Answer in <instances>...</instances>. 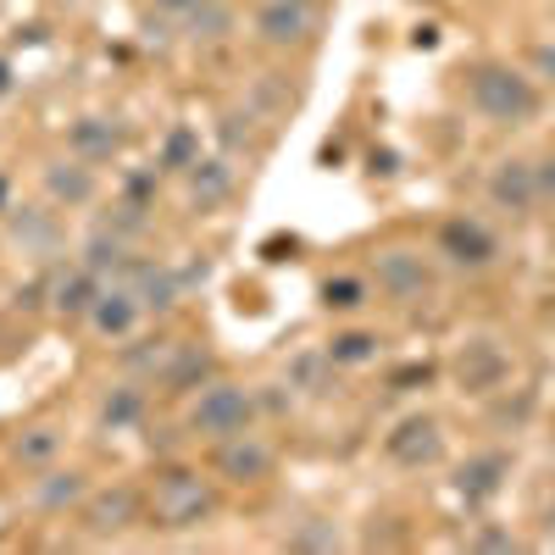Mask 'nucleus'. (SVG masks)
<instances>
[{"instance_id": "nucleus-38", "label": "nucleus", "mask_w": 555, "mask_h": 555, "mask_svg": "<svg viewBox=\"0 0 555 555\" xmlns=\"http://www.w3.org/2000/svg\"><path fill=\"white\" fill-rule=\"evenodd\" d=\"M7 211H12V178L0 172V217H7Z\"/></svg>"}, {"instance_id": "nucleus-9", "label": "nucleus", "mask_w": 555, "mask_h": 555, "mask_svg": "<svg viewBox=\"0 0 555 555\" xmlns=\"http://www.w3.org/2000/svg\"><path fill=\"white\" fill-rule=\"evenodd\" d=\"M122 284L133 289L139 306L156 311V317H167V311L183 300V278H178L167 261H156V256H133V267L122 272Z\"/></svg>"}, {"instance_id": "nucleus-32", "label": "nucleus", "mask_w": 555, "mask_h": 555, "mask_svg": "<svg viewBox=\"0 0 555 555\" xmlns=\"http://www.w3.org/2000/svg\"><path fill=\"white\" fill-rule=\"evenodd\" d=\"M250 122H256L250 112H228V117H222V128H217L222 151H250V145H256V128H250Z\"/></svg>"}, {"instance_id": "nucleus-23", "label": "nucleus", "mask_w": 555, "mask_h": 555, "mask_svg": "<svg viewBox=\"0 0 555 555\" xmlns=\"http://www.w3.org/2000/svg\"><path fill=\"white\" fill-rule=\"evenodd\" d=\"M334 366H339V361H334L328 350H300V356L289 361V373H284V378H289V389H300V395L317 400V395H328V389H334Z\"/></svg>"}, {"instance_id": "nucleus-3", "label": "nucleus", "mask_w": 555, "mask_h": 555, "mask_svg": "<svg viewBox=\"0 0 555 555\" xmlns=\"http://www.w3.org/2000/svg\"><path fill=\"white\" fill-rule=\"evenodd\" d=\"M256 389L234 384V378H211L206 389H195V405H190V434L195 439H228V434H245L256 423Z\"/></svg>"}, {"instance_id": "nucleus-6", "label": "nucleus", "mask_w": 555, "mask_h": 555, "mask_svg": "<svg viewBox=\"0 0 555 555\" xmlns=\"http://www.w3.org/2000/svg\"><path fill=\"white\" fill-rule=\"evenodd\" d=\"M39 183H44V201L62 206V211H83V206H95L101 195V178H95V162H83V156H56V162H44L39 167Z\"/></svg>"}, {"instance_id": "nucleus-15", "label": "nucleus", "mask_w": 555, "mask_h": 555, "mask_svg": "<svg viewBox=\"0 0 555 555\" xmlns=\"http://www.w3.org/2000/svg\"><path fill=\"white\" fill-rule=\"evenodd\" d=\"M89 500V478L78 473V467H44L39 478H34V505L44 517H62V512H78V505Z\"/></svg>"}, {"instance_id": "nucleus-11", "label": "nucleus", "mask_w": 555, "mask_h": 555, "mask_svg": "<svg viewBox=\"0 0 555 555\" xmlns=\"http://www.w3.org/2000/svg\"><path fill=\"white\" fill-rule=\"evenodd\" d=\"M7 228H12V245L34 261H51L62 256V222L56 211H44V206H12L7 211Z\"/></svg>"}, {"instance_id": "nucleus-4", "label": "nucleus", "mask_w": 555, "mask_h": 555, "mask_svg": "<svg viewBox=\"0 0 555 555\" xmlns=\"http://www.w3.org/2000/svg\"><path fill=\"white\" fill-rule=\"evenodd\" d=\"M322 34V0H261L256 39L267 51H300Z\"/></svg>"}, {"instance_id": "nucleus-28", "label": "nucleus", "mask_w": 555, "mask_h": 555, "mask_svg": "<svg viewBox=\"0 0 555 555\" xmlns=\"http://www.w3.org/2000/svg\"><path fill=\"white\" fill-rule=\"evenodd\" d=\"M339 544H345V533H339V522H328V517H306V522L289 533V550H311V555L339 550Z\"/></svg>"}, {"instance_id": "nucleus-40", "label": "nucleus", "mask_w": 555, "mask_h": 555, "mask_svg": "<svg viewBox=\"0 0 555 555\" xmlns=\"http://www.w3.org/2000/svg\"><path fill=\"white\" fill-rule=\"evenodd\" d=\"M56 7H78V0H56Z\"/></svg>"}, {"instance_id": "nucleus-34", "label": "nucleus", "mask_w": 555, "mask_h": 555, "mask_svg": "<svg viewBox=\"0 0 555 555\" xmlns=\"http://www.w3.org/2000/svg\"><path fill=\"white\" fill-rule=\"evenodd\" d=\"M533 183H539V201H555V156L533 162Z\"/></svg>"}, {"instance_id": "nucleus-24", "label": "nucleus", "mask_w": 555, "mask_h": 555, "mask_svg": "<svg viewBox=\"0 0 555 555\" xmlns=\"http://www.w3.org/2000/svg\"><path fill=\"white\" fill-rule=\"evenodd\" d=\"M139 416H145V395H139L133 384H117V389L101 400V428H106V434H122V428H133Z\"/></svg>"}, {"instance_id": "nucleus-2", "label": "nucleus", "mask_w": 555, "mask_h": 555, "mask_svg": "<svg viewBox=\"0 0 555 555\" xmlns=\"http://www.w3.org/2000/svg\"><path fill=\"white\" fill-rule=\"evenodd\" d=\"M467 95H473L478 117H489V122H500V128H517V122H528V117L539 112L533 78L517 73V67H505V62H483V67L473 73V83H467Z\"/></svg>"}, {"instance_id": "nucleus-31", "label": "nucleus", "mask_w": 555, "mask_h": 555, "mask_svg": "<svg viewBox=\"0 0 555 555\" xmlns=\"http://www.w3.org/2000/svg\"><path fill=\"white\" fill-rule=\"evenodd\" d=\"M322 306L328 311H356V306H366V284L361 278H328V284H322Z\"/></svg>"}, {"instance_id": "nucleus-29", "label": "nucleus", "mask_w": 555, "mask_h": 555, "mask_svg": "<svg viewBox=\"0 0 555 555\" xmlns=\"http://www.w3.org/2000/svg\"><path fill=\"white\" fill-rule=\"evenodd\" d=\"M328 356H334L339 366H361V361H373V356H378V334H361V328L334 334V339H328Z\"/></svg>"}, {"instance_id": "nucleus-10", "label": "nucleus", "mask_w": 555, "mask_h": 555, "mask_svg": "<svg viewBox=\"0 0 555 555\" xmlns=\"http://www.w3.org/2000/svg\"><path fill=\"white\" fill-rule=\"evenodd\" d=\"M384 450H389V461L395 467H434V461L444 455V434H439V423L434 416H405V423L384 439Z\"/></svg>"}, {"instance_id": "nucleus-35", "label": "nucleus", "mask_w": 555, "mask_h": 555, "mask_svg": "<svg viewBox=\"0 0 555 555\" xmlns=\"http://www.w3.org/2000/svg\"><path fill=\"white\" fill-rule=\"evenodd\" d=\"M533 67H539L544 78H555V44H533Z\"/></svg>"}, {"instance_id": "nucleus-25", "label": "nucleus", "mask_w": 555, "mask_h": 555, "mask_svg": "<svg viewBox=\"0 0 555 555\" xmlns=\"http://www.w3.org/2000/svg\"><path fill=\"white\" fill-rule=\"evenodd\" d=\"M56 450H62V434L56 428H23V439L12 444V455L23 461V467H34V473H44V467H51V461H56Z\"/></svg>"}, {"instance_id": "nucleus-5", "label": "nucleus", "mask_w": 555, "mask_h": 555, "mask_svg": "<svg viewBox=\"0 0 555 555\" xmlns=\"http://www.w3.org/2000/svg\"><path fill=\"white\" fill-rule=\"evenodd\" d=\"M272 467H278V455H272V444L261 439V434H228V439H217L211 444V473L222 478V483H240V489H256V483H267L272 478Z\"/></svg>"}, {"instance_id": "nucleus-12", "label": "nucleus", "mask_w": 555, "mask_h": 555, "mask_svg": "<svg viewBox=\"0 0 555 555\" xmlns=\"http://www.w3.org/2000/svg\"><path fill=\"white\" fill-rule=\"evenodd\" d=\"M101 289H106V278H95L89 267H73V272H67V267H56L51 278H44V300H51V311H56V317H67V322H83Z\"/></svg>"}, {"instance_id": "nucleus-7", "label": "nucleus", "mask_w": 555, "mask_h": 555, "mask_svg": "<svg viewBox=\"0 0 555 555\" xmlns=\"http://www.w3.org/2000/svg\"><path fill=\"white\" fill-rule=\"evenodd\" d=\"M78 517H83V528L95 533V539H117L122 528H133V522H145V494H139L133 483H112V489H89V500L78 505Z\"/></svg>"}, {"instance_id": "nucleus-14", "label": "nucleus", "mask_w": 555, "mask_h": 555, "mask_svg": "<svg viewBox=\"0 0 555 555\" xmlns=\"http://www.w3.org/2000/svg\"><path fill=\"white\" fill-rule=\"evenodd\" d=\"M139 317H145V306L133 300V289H128V284H112V289L95 295V306H89L83 322H89L101 339H128V334L139 328Z\"/></svg>"}, {"instance_id": "nucleus-1", "label": "nucleus", "mask_w": 555, "mask_h": 555, "mask_svg": "<svg viewBox=\"0 0 555 555\" xmlns=\"http://www.w3.org/2000/svg\"><path fill=\"white\" fill-rule=\"evenodd\" d=\"M211 512H217L211 478H201L195 467H167V473H156L151 500H145V522H151V528L190 533V528H201Z\"/></svg>"}, {"instance_id": "nucleus-37", "label": "nucleus", "mask_w": 555, "mask_h": 555, "mask_svg": "<svg viewBox=\"0 0 555 555\" xmlns=\"http://www.w3.org/2000/svg\"><path fill=\"white\" fill-rule=\"evenodd\" d=\"M162 12H172V17H190L195 7H206V0H156Z\"/></svg>"}, {"instance_id": "nucleus-19", "label": "nucleus", "mask_w": 555, "mask_h": 555, "mask_svg": "<svg viewBox=\"0 0 555 555\" xmlns=\"http://www.w3.org/2000/svg\"><path fill=\"white\" fill-rule=\"evenodd\" d=\"M183 178H190V206L195 211H217L228 195H234V167H228L222 156H201Z\"/></svg>"}, {"instance_id": "nucleus-21", "label": "nucleus", "mask_w": 555, "mask_h": 555, "mask_svg": "<svg viewBox=\"0 0 555 555\" xmlns=\"http://www.w3.org/2000/svg\"><path fill=\"white\" fill-rule=\"evenodd\" d=\"M439 245H444V256L461 261V267H483V261H494V240L483 234L478 222H467V217H450V222L439 228Z\"/></svg>"}, {"instance_id": "nucleus-26", "label": "nucleus", "mask_w": 555, "mask_h": 555, "mask_svg": "<svg viewBox=\"0 0 555 555\" xmlns=\"http://www.w3.org/2000/svg\"><path fill=\"white\" fill-rule=\"evenodd\" d=\"M195 162H201V133L178 122V128L162 139V156H156V167H162V172H190Z\"/></svg>"}, {"instance_id": "nucleus-16", "label": "nucleus", "mask_w": 555, "mask_h": 555, "mask_svg": "<svg viewBox=\"0 0 555 555\" xmlns=\"http://www.w3.org/2000/svg\"><path fill=\"white\" fill-rule=\"evenodd\" d=\"M505 473H512V455H500V450L473 455V461H461V473H455V494L467 500V505H483V500L500 494Z\"/></svg>"}, {"instance_id": "nucleus-17", "label": "nucleus", "mask_w": 555, "mask_h": 555, "mask_svg": "<svg viewBox=\"0 0 555 555\" xmlns=\"http://www.w3.org/2000/svg\"><path fill=\"white\" fill-rule=\"evenodd\" d=\"M489 201L500 211H533L539 206V183H533V162H500L489 178Z\"/></svg>"}, {"instance_id": "nucleus-36", "label": "nucleus", "mask_w": 555, "mask_h": 555, "mask_svg": "<svg viewBox=\"0 0 555 555\" xmlns=\"http://www.w3.org/2000/svg\"><path fill=\"white\" fill-rule=\"evenodd\" d=\"M473 544H478V550H517V539H512V533H478Z\"/></svg>"}, {"instance_id": "nucleus-27", "label": "nucleus", "mask_w": 555, "mask_h": 555, "mask_svg": "<svg viewBox=\"0 0 555 555\" xmlns=\"http://www.w3.org/2000/svg\"><path fill=\"white\" fill-rule=\"evenodd\" d=\"M183 28H190V39H206V44H217V39H228V34H234V12H228L222 0H206V7H195L190 17H183Z\"/></svg>"}, {"instance_id": "nucleus-33", "label": "nucleus", "mask_w": 555, "mask_h": 555, "mask_svg": "<svg viewBox=\"0 0 555 555\" xmlns=\"http://www.w3.org/2000/svg\"><path fill=\"white\" fill-rule=\"evenodd\" d=\"M151 190H156V172H128V183H122V195L139 201V206L151 201Z\"/></svg>"}, {"instance_id": "nucleus-22", "label": "nucleus", "mask_w": 555, "mask_h": 555, "mask_svg": "<svg viewBox=\"0 0 555 555\" xmlns=\"http://www.w3.org/2000/svg\"><path fill=\"white\" fill-rule=\"evenodd\" d=\"M211 378H217V361H211V350H206V345H190V339H183L162 384H167L172 395H190V389H206Z\"/></svg>"}, {"instance_id": "nucleus-13", "label": "nucleus", "mask_w": 555, "mask_h": 555, "mask_svg": "<svg viewBox=\"0 0 555 555\" xmlns=\"http://www.w3.org/2000/svg\"><path fill=\"white\" fill-rule=\"evenodd\" d=\"M505 373H512V361H505V350L494 339H473V345H461V356H455V378H461V389H473V395L500 389Z\"/></svg>"}, {"instance_id": "nucleus-18", "label": "nucleus", "mask_w": 555, "mask_h": 555, "mask_svg": "<svg viewBox=\"0 0 555 555\" xmlns=\"http://www.w3.org/2000/svg\"><path fill=\"white\" fill-rule=\"evenodd\" d=\"M78 267H89L95 278H117V284H122V272L133 267V250H128V240H122V234H112V228L101 222L95 234H89V240L78 245Z\"/></svg>"}, {"instance_id": "nucleus-30", "label": "nucleus", "mask_w": 555, "mask_h": 555, "mask_svg": "<svg viewBox=\"0 0 555 555\" xmlns=\"http://www.w3.org/2000/svg\"><path fill=\"white\" fill-rule=\"evenodd\" d=\"M145 211H151V206H139V201H128V195H122V201L112 206V217H106V228H112V234H122V240L133 245L139 234H145V222H151Z\"/></svg>"}, {"instance_id": "nucleus-39", "label": "nucleus", "mask_w": 555, "mask_h": 555, "mask_svg": "<svg viewBox=\"0 0 555 555\" xmlns=\"http://www.w3.org/2000/svg\"><path fill=\"white\" fill-rule=\"evenodd\" d=\"M7 89H12V67H7V62H0V95H7Z\"/></svg>"}, {"instance_id": "nucleus-8", "label": "nucleus", "mask_w": 555, "mask_h": 555, "mask_svg": "<svg viewBox=\"0 0 555 555\" xmlns=\"http://www.w3.org/2000/svg\"><path fill=\"white\" fill-rule=\"evenodd\" d=\"M373 278H378V289L389 300H400V306L423 300L434 289V272H428V261L416 256V250H378L373 256Z\"/></svg>"}, {"instance_id": "nucleus-20", "label": "nucleus", "mask_w": 555, "mask_h": 555, "mask_svg": "<svg viewBox=\"0 0 555 555\" xmlns=\"http://www.w3.org/2000/svg\"><path fill=\"white\" fill-rule=\"evenodd\" d=\"M67 151L83 156V162H112L122 151V128L112 117H78L67 128Z\"/></svg>"}]
</instances>
